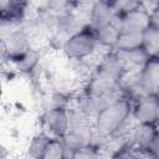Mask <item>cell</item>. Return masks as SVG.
I'll return each instance as SVG.
<instances>
[{"label":"cell","instance_id":"cell-11","mask_svg":"<svg viewBox=\"0 0 159 159\" xmlns=\"http://www.w3.org/2000/svg\"><path fill=\"white\" fill-rule=\"evenodd\" d=\"M114 52L118 60L120 61L124 71H133V72H139L140 68L145 65V62L150 57L143 47L129 51H114Z\"/></svg>","mask_w":159,"mask_h":159},{"label":"cell","instance_id":"cell-6","mask_svg":"<svg viewBox=\"0 0 159 159\" xmlns=\"http://www.w3.org/2000/svg\"><path fill=\"white\" fill-rule=\"evenodd\" d=\"M2 41L6 48L7 60H10L11 62L19 60L32 48L31 39L21 26L12 30Z\"/></svg>","mask_w":159,"mask_h":159},{"label":"cell","instance_id":"cell-13","mask_svg":"<svg viewBox=\"0 0 159 159\" xmlns=\"http://www.w3.org/2000/svg\"><path fill=\"white\" fill-rule=\"evenodd\" d=\"M50 139L51 138L45 132L37 133L36 135H34L27 145V149H26L27 159H42V155L45 153L46 145Z\"/></svg>","mask_w":159,"mask_h":159},{"label":"cell","instance_id":"cell-1","mask_svg":"<svg viewBox=\"0 0 159 159\" xmlns=\"http://www.w3.org/2000/svg\"><path fill=\"white\" fill-rule=\"evenodd\" d=\"M132 106L128 98H120L108 104L93 117V128L104 137L128 133L124 128L132 118Z\"/></svg>","mask_w":159,"mask_h":159},{"label":"cell","instance_id":"cell-2","mask_svg":"<svg viewBox=\"0 0 159 159\" xmlns=\"http://www.w3.org/2000/svg\"><path fill=\"white\" fill-rule=\"evenodd\" d=\"M98 47L94 30L91 26H84L71 35L63 42L61 50L68 60L82 62L91 58Z\"/></svg>","mask_w":159,"mask_h":159},{"label":"cell","instance_id":"cell-16","mask_svg":"<svg viewBox=\"0 0 159 159\" xmlns=\"http://www.w3.org/2000/svg\"><path fill=\"white\" fill-rule=\"evenodd\" d=\"M142 47V37L140 34H130V32H120L114 51H129L134 48Z\"/></svg>","mask_w":159,"mask_h":159},{"label":"cell","instance_id":"cell-3","mask_svg":"<svg viewBox=\"0 0 159 159\" xmlns=\"http://www.w3.org/2000/svg\"><path fill=\"white\" fill-rule=\"evenodd\" d=\"M132 149L147 157H158V130L157 124L137 123L129 134Z\"/></svg>","mask_w":159,"mask_h":159},{"label":"cell","instance_id":"cell-7","mask_svg":"<svg viewBox=\"0 0 159 159\" xmlns=\"http://www.w3.org/2000/svg\"><path fill=\"white\" fill-rule=\"evenodd\" d=\"M150 24L149 11L145 9L144 4L140 2L139 6L120 15V32L142 34Z\"/></svg>","mask_w":159,"mask_h":159},{"label":"cell","instance_id":"cell-9","mask_svg":"<svg viewBox=\"0 0 159 159\" xmlns=\"http://www.w3.org/2000/svg\"><path fill=\"white\" fill-rule=\"evenodd\" d=\"M114 16L113 2L112 1H96L89 4V16L88 26L97 30L111 22Z\"/></svg>","mask_w":159,"mask_h":159},{"label":"cell","instance_id":"cell-12","mask_svg":"<svg viewBox=\"0 0 159 159\" xmlns=\"http://www.w3.org/2000/svg\"><path fill=\"white\" fill-rule=\"evenodd\" d=\"M142 47L149 56H158L159 50V26L149 24L148 27L140 34Z\"/></svg>","mask_w":159,"mask_h":159},{"label":"cell","instance_id":"cell-10","mask_svg":"<svg viewBox=\"0 0 159 159\" xmlns=\"http://www.w3.org/2000/svg\"><path fill=\"white\" fill-rule=\"evenodd\" d=\"M98 46L114 50L120 35V15H114L109 24L94 30Z\"/></svg>","mask_w":159,"mask_h":159},{"label":"cell","instance_id":"cell-5","mask_svg":"<svg viewBox=\"0 0 159 159\" xmlns=\"http://www.w3.org/2000/svg\"><path fill=\"white\" fill-rule=\"evenodd\" d=\"M158 96L147 94L138 98L132 106V118L142 124H157L158 119Z\"/></svg>","mask_w":159,"mask_h":159},{"label":"cell","instance_id":"cell-8","mask_svg":"<svg viewBox=\"0 0 159 159\" xmlns=\"http://www.w3.org/2000/svg\"><path fill=\"white\" fill-rule=\"evenodd\" d=\"M142 91L145 94H157L159 86V58L150 56L138 72Z\"/></svg>","mask_w":159,"mask_h":159},{"label":"cell","instance_id":"cell-20","mask_svg":"<svg viewBox=\"0 0 159 159\" xmlns=\"http://www.w3.org/2000/svg\"><path fill=\"white\" fill-rule=\"evenodd\" d=\"M1 91H2V82H1V78H0V97H1Z\"/></svg>","mask_w":159,"mask_h":159},{"label":"cell","instance_id":"cell-4","mask_svg":"<svg viewBox=\"0 0 159 159\" xmlns=\"http://www.w3.org/2000/svg\"><path fill=\"white\" fill-rule=\"evenodd\" d=\"M45 133L50 138L62 139L70 128V116L66 107L48 108L42 116Z\"/></svg>","mask_w":159,"mask_h":159},{"label":"cell","instance_id":"cell-19","mask_svg":"<svg viewBox=\"0 0 159 159\" xmlns=\"http://www.w3.org/2000/svg\"><path fill=\"white\" fill-rule=\"evenodd\" d=\"M10 157V152L7 149V147H5L2 143H0V159H9Z\"/></svg>","mask_w":159,"mask_h":159},{"label":"cell","instance_id":"cell-18","mask_svg":"<svg viewBox=\"0 0 159 159\" xmlns=\"http://www.w3.org/2000/svg\"><path fill=\"white\" fill-rule=\"evenodd\" d=\"M7 60V53H6V48L4 45V41L0 40V66Z\"/></svg>","mask_w":159,"mask_h":159},{"label":"cell","instance_id":"cell-17","mask_svg":"<svg viewBox=\"0 0 159 159\" xmlns=\"http://www.w3.org/2000/svg\"><path fill=\"white\" fill-rule=\"evenodd\" d=\"M70 159H101V152L92 147H84L73 152Z\"/></svg>","mask_w":159,"mask_h":159},{"label":"cell","instance_id":"cell-14","mask_svg":"<svg viewBox=\"0 0 159 159\" xmlns=\"http://www.w3.org/2000/svg\"><path fill=\"white\" fill-rule=\"evenodd\" d=\"M71 153L63 144L62 139L51 138L46 145L42 159H70Z\"/></svg>","mask_w":159,"mask_h":159},{"label":"cell","instance_id":"cell-15","mask_svg":"<svg viewBox=\"0 0 159 159\" xmlns=\"http://www.w3.org/2000/svg\"><path fill=\"white\" fill-rule=\"evenodd\" d=\"M40 62V53L36 48H31L27 51L24 56H21L19 60L14 61V65L16 66V70L21 73H31Z\"/></svg>","mask_w":159,"mask_h":159}]
</instances>
